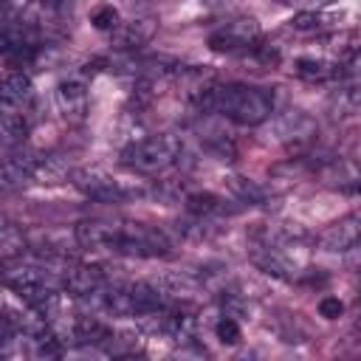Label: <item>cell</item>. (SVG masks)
Returning <instances> with one entry per match:
<instances>
[{
    "mask_svg": "<svg viewBox=\"0 0 361 361\" xmlns=\"http://www.w3.org/2000/svg\"><path fill=\"white\" fill-rule=\"evenodd\" d=\"M90 23H93V28H99V31H113L118 23H121V17H118V11L113 8V6H99V8H93L90 11Z\"/></svg>",
    "mask_w": 361,
    "mask_h": 361,
    "instance_id": "603a6c76",
    "label": "cell"
},
{
    "mask_svg": "<svg viewBox=\"0 0 361 361\" xmlns=\"http://www.w3.org/2000/svg\"><path fill=\"white\" fill-rule=\"evenodd\" d=\"M42 8H48V11H62V8H68V3L71 0H37Z\"/></svg>",
    "mask_w": 361,
    "mask_h": 361,
    "instance_id": "484cf974",
    "label": "cell"
},
{
    "mask_svg": "<svg viewBox=\"0 0 361 361\" xmlns=\"http://www.w3.org/2000/svg\"><path fill=\"white\" fill-rule=\"evenodd\" d=\"M316 130H319L316 118L307 116L305 110H296V107L285 110V113L274 121L276 138H279L285 147H290V149H293V147H302V144H310L313 135H316Z\"/></svg>",
    "mask_w": 361,
    "mask_h": 361,
    "instance_id": "52a82bcc",
    "label": "cell"
},
{
    "mask_svg": "<svg viewBox=\"0 0 361 361\" xmlns=\"http://www.w3.org/2000/svg\"><path fill=\"white\" fill-rule=\"evenodd\" d=\"M290 28L299 34H319L324 28V14L319 11H299L290 17Z\"/></svg>",
    "mask_w": 361,
    "mask_h": 361,
    "instance_id": "7402d4cb",
    "label": "cell"
},
{
    "mask_svg": "<svg viewBox=\"0 0 361 361\" xmlns=\"http://www.w3.org/2000/svg\"><path fill=\"white\" fill-rule=\"evenodd\" d=\"M71 333L79 344H96V347H102V341L110 336V330L96 316H76Z\"/></svg>",
    "mask_w": 361,
    "mask_h": 361,
    "instance_id": "ac0fdd59",
    "label": "cell"
},
{
    "mask_svg": "<svg viewBox=\"0 0 361 361\" xmlns=\"http://www.w3.org/2000/svg\"><path fill=\"white\" fill-rule=\"evenodd\" d=\"M39 158L31 152H14L0 161V189H20L37 175Z\"/></svg>",
    "mask_w": 361,
    "mask_h": 361,
    "instance_id": "30bf717a",
    "label": "cell"
},
{
    "mask_svg": "<svg viewBox=\"0 0 361 361\" xmlns=\"http://www.w3.org/2000/svg\"><path fill=\"white\" fill-rule=\"evenodd\" d=\"M251 259H254V265H257L259 271H265V274H271V276H279V279H290L293 265H290V262H288L276 248L265 245V248L254 251V254H251Z\"/></svg>",
    "mask_w": 361,
    "mask_h": 361,
    "instance_id": "e0dca14e",
    "label": "cell"
},
{
    "mask_svg": "<svg viewBox=\"0 0 361 361\" xmlns=\"http://www.w3.org/2000/svg\"><path fill=\"white\" fill-rule=\"evenodd\" d=\"M73 186L90 197V200H99V203H121L127 197H133L135 192L130 186H124V180L113 178L110 172L99 169V166H85L73 175Z\"/></svg>",
    "mask_w": 361,
    "mask_h": 361,
    "instance_id": "277c9868",
    "label": "cell"
},
{
    "mask_svg": "<svg viewBox=\"0 0 361 361\" xmlns=\"http://www.w3.org/2000/svg\"><path fill=\"white\" fill-rule=\"evenodd\" d=\"M186 209L195 214V217H209V214H217L223 209V200L212 192H192L186 197Z\"/></svg>",
    "mask_w": 361,
    "mask_h": 361,
    "instance_id": "ffe728a7",
    "label": "cell"
},
{
    "mask_svg": "<svg viewBox=\"0 0 361 361\" xmlns=\"http://www.w3.org/2000/svg\"><path fill=\"white\" fill-rule=\"evenodd\" d=\"M31 99V79L23 71L0 73V107H23Z\"/></svg>",
    "mask_w": 361,
    "mask_h": 361,
    "instance_id": "5bb4252c",
    "label": "cell"
},
{
    "mask_svg": "<svg viewBox=\"0 0 361 361\" xmlns=\"http://www.w3.org/2000/svg\"><path fill=\"white\" fill-rule=\"evenodd\" d=\"M62 288L71 296H93L104 288V271L90 262H73L62 274Z\"/></svg>",
    "mask_w": 361,
    "mask_h": 361,
    "instance_id": "9c48e42d",
    "label": "cell"
},
{
    "mask_svg": "<svg viewBox=\"0 0 361 361\" xmlns=\"http://www.w3.org/2000/svg\"><path fill=\"white\" fill-rule=\"evenodd\" d=\"M28 135V121L17 107H0V144L14 147Z\"/></svg>",
    "mask_w": 361,
    "mask_h": 361,
    "instance_id": "9a60e30c",
    "label": "cell"
},
{
    "mask_svg": "<svg viewBox=\"0 0 361 361\" xmlns=\"http://www.w3.org/2000/svg\"><path fill=\"white\" fill-rule=\"evenodd\" d=\"M180 158V141L172 133H158V135H147L141 141H133L124 152L121 161L138 172V175H161L166 172L175 161Z\"/></svg>",
    "mask_w": 361,
    "mask_h": 361,
    "instance_id": "7a4b0ae2",
    "label": "cell"
},
{
    "mask_svg": "<svg viewBox=\"0 0 361 361\" xmlns=\"http://www.w3.org/2000/svg\"><path fill=\"white\" fill-rule=\"evenodd\" d=\"M56 107L62 118L68 121H82L87 116V90L79 79H65L56 85Z\"/></svg>",
    "mask_w": 361,
    "mask_h": 361,
    "instance_id": "8fae6325",
    "label": "cell"
},
{
    "mask_svg": "<svg viewBox=\"0 0 361 361\" xmlns=\"http://www.w3.org/2000/svg\"><path fill=\"white\" fill-rule=\"evenodd\" d=\"M358 243V217L355 214H347L341 220H336L333 226H327L322 234H319V245L324 251H353Z\"/></svg>",
    "mask_w": 361,
    "mask_h": 361,
    "instance_id": "7c38bea8",
    "label": "cell"
},
{
    "mask_svg": "<svg viewBox=\"0 0 361 361\" xmlns=\"http://www.w3.org/2000/svg\"><path fill=\"white\" fill-rule=\"evenodd\" d=\"M341 313H344V302H341L338 296H324V299L319 302V316H322V319L333 322V319H338Z\"/></svg>",
    "mask_w": 361,
    "mask_h": 361,
    "instance_id": "cb8c5ba5",
    "label": "cell"
},
{
    "mask_svg": "<svg viewBox=\"0 0 361 361\" xmlns=\"http://www.w3.org/2000/svg\"><path fill=\"white\" fill-rule=\"evenodd\" d=\"M3 285H8L20 299H25L28 305H39L42 299H48L54 290L45 279V274L39 268H31V265H20L14 271H6L0 274Z\"/></svg>",
    "mask_w": 361,
    "mask_h": 361,
    "instance_id": "8992f818",
    "label": "cell"
},
{
    "mask_svg": "<svg viewBox=\"0 0 361 361\" xmlns=\"http://www.w3.org/2000/svg\"><path fill=\"white\" fill-rule=\"evenodd\" d=\"M14 333H17L14 319H11V316H6V313H0V341H8Z\"/></svg>",
    "mask_w": 361,
    "mask_h": 361,
    "instance_id": "d4e9b609",
    "label": "cell"
},
{
    "mask_svg": "<svg viewBox=\"0 0 361 361\" xmlns=\"http://www.w3.org/2000/svg\"><path fill=\"white\" fill-rule=\"evenodd\" d=\"M0 271H3V268H0Z\"/></svg>",
    "mask_w": 361,
    "mask_h": 361,
    "instance_id": "4316f807",
    "label": "cell"
},
{
    "mask_svg": "<svg viewBox=\"0 0 361 361\" xmlns=\"http://www.w3.org/2000/svg\"><path fill=\"white\" fill-rule=\"evenodd\" d=\"M257 42H259V25L254 17H237L209 34V48L217 54L251 51Z\"/></svg>",
    "mask_w": 361,
    "mask_h": 361,
    "instance_id": "5b68a950",
    "label": "cell"
},
{
    "mask_svg": "<svg viewBox=\"0 0 361 361\" xmlns=\"http://www.w3.org/2000/svg\"><path fill=\"white\" fill-rule=\"evenodd\" d=\"M299 79L305 82H333L344 76V65L341 62H327V59H316V56H299L293 59L290 68Z\"/></svg>",
    "mask_w": 361,
    "mask_h": 361,
    "instance_id": "4fadbf2b",
    "label": "cell"
},
{
    "mask_svg": "<svg viewBox=\"0 0 361 361\" xmlns=\"http://www.w3.org/2000/svg\"><path fill=\"white\" fill-rule=\"evenodd\" d=\"M228 189H231V195L240 200V203H248V206H257V203H262L265 200V192H262V186L257 183V180H251V178H228Z\"/></svg>",
    "mask_w": 361,
    "mask_h": 361,
    "instance_id": "d6986e66",
    "label": "cell"
},
{
    "mask_svg": "<svg viewBox=\"0 0 361 361\" xmlns=\"http://www.w3.org/2000/svg\"><path fill=\"white\" fill-rule=\"evenodd\" d=\"M197 107L206 113H223L231 121L243 124V127H257L262 121L271 118L274 113V102L265 90L251 87V85H206L197 93Z\"/></svg>",
    "mask_w": 361,
    "mask_h": 361,
    "instance_id": "6da1fadb",
    "label": "cell"
},
{
    "mask_svg": "<svg viewBox=\"0 0 361 361\" xmlns=\"http://www.w3.org/2000/svg\"><path fill=\"white\" fill-rule=\"evenodd\" d=\"M107 251L127 254V257H164L169 251V240L164 231L149 226H113L107 237Z\"/></svg>",
    "mask_w": 361,
    "mask_h": 361,
    "instance_id": "3957f363",
    "label": "cell"
},
{
    "mask_svg": "<svg viewBox=\"0 0 361 361\" xmlns=\"http://www.w3.org/2000/svg\"><path fill=\"white\" fill-rule=\"evenodd\" d=\"M73 237L82 248H104L107 245V237H110V223H102V220H82L76 223L73 228Z\"/></svg>",
    "mask_w": 361,
    "mask_h": 361,
    "instance_id": "2e32d148",
    "label": "cell"
},
{
    "mask_svg": "<svg viewBox=\"0 0 361 361\" xmlns=\"http://www.w3.org/2000/svg\"><path fill=\"white\" fill-rule=\"evenodd\" d=\"M214 336H217V341H220V344H228V347H234V344H240V338H243V330H240L237 319H234L231 313H226V316H220V322L214 324Z\"/></svg>",
    "mask_w": 361,
    "mask_h": 361,
    "instance_id": "44dd1931",
    "label": "cell"
},
{
    "mask_svg": "<svg viewBox=\"0 0 361 361\" xmlns=\"http://www.w3.org/2000/svg\"><path fill=\"white\" fill-rule=\"evenodd\" d=\"M155 31H158L155 17H133V20L118 23L110 31V45L116 51H138L155 37Z\"/></svg>",
    "mask_w": 361,
    "mask_h": 361,
    "instance_id": "ba28073f",
    "label": "cell"
}]
</instances>
